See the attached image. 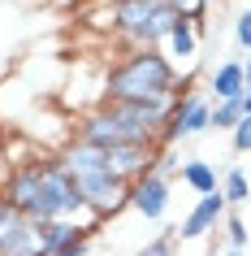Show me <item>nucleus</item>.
<instances>
[{
    "label": "nucleus",
    "mask_w": 251,
    "mask_h": 256,
    "mask_svg": "<svg viewBox=\"0 0 251 256\" xmlns=\"http://www.w3.org/2000/svg\"><path fill=\"white\" fill-rule=\"evenodd\" d=\"M4 200L13 204V213L30 217V222H82V226H104L100 217L87 208L78 196L74 178H69L61 156H30V161H13L9 174L0 178Z\"/></svg>",
    "instance_id": "1"
},
{
    "label": "nucleus",
    "mask_w": 251,
    "mask_h": 256,
    "mask_svg": "<svg viewBox=\"0 0 251 256\" xmlns=\"http://www.w3.org/2000/svg\"><path fill=\"white\" fill-rule=\"evenodd\" d=\"M195 78H182L169 52L160 48H134L104 74V100H178Z\"/></svg>",
    "instance_id": "2"
},
{
    "label": "nucleus",
    "mask_w": 251,
    "mask_h": 256,
    "mask_svg": "<svg viewBox=\"0 0 251 256\" xmlns=\"http://www.w3.org/2000/svg\"><path fill=\"white\" fill-rule=\"evenodd\" d=\"M56 156L65 161L78 196L87 200V208H91L100 222H113L121 208H130V182L117 178V170H113V161H108L104 148H91V144H82V139H69Z\"/></svg>",
    "instance_id": "3"
},
{
    "label": "nucleus",
    "mask_w": 251,
    "mask_h": 256,
    "mask_svg": "<svg viewBox=\"0 0 251 256\" xmlns=\"http://www.w3.org/2000/svg\"><path fill=\"white\" fill-rule=\"evenodd\" d=\"M204 130H212V100H208V92H195V82H191V87L178 92V100H173L169 118L160 126L156 148H178L182 139H195V135H204Z\"/></svg>",
    "instance_id": "4"
},
{
    "label": "nucleus",
    "mask_w": 251,
    "mask_h": 256,
    "mask_svg": "<svg viewBox=\"0 0 251 256\" xmlns=\"http://www.w3.org/2000/svg\"><path fill=\"white\" fill-rule=\"evenodd\" d=\"M225 213H230V204H225L221 191H212V196H199L191 204V213L182 217V226H178V239L191 243V239H208L217 230L225 226Z\"/></svg>",
    "instance_id": "5"
},
{
    "label": "nucleus",
    "mask_w": 251,
    "mask_h": 256,
    "mask_svg": "<svg viewBox=\"0 0 251 256\" xmlns=\"http://www.w3.org/2000/svg\"><path fill=\"white\" fill-rule=\"evenodd\" d=\"M130 208L143 222H160L169 213V178L165 174H143L130 182Z\"/></svg>",
    "instance_id": "6"
},
{
    "label": "nucleus",
    "mask_w": 251,
    "mask_h": 256,
    "mask_svg": "<svg viewBox=\"0 0 251 256\" xmlns=\"http://www.w3.org/2000/svg\"><path fill=\"white\" fill-rule=\"evenodd\" d=\"M156 144H121V148H108V161L117 170V178L134 182L143 174H156Z\"/></svg>",
    "instance_id": "7"
},
{
    "label": "nucleus",
    "mask_w": 251,
    "mask_h": 256,
    "mask_svg": "<svg viewBox=\"0 0 251 256\" xmlns=\"http://www.w3.org/2000/svg\"><path fill=\"white\" fill-rule=\"evenodd\" d=\"M0 256H43L39 234H35V222L22 213H13V222L0 230Z\"/></svg>",
    "instance_id": "8"
},
{
    "label": "nucleus",
    "mask_w": 251,
    "mask_h": 256,
    "mask_svg": "<svg viewBox=\"0 0 251 256\" xmlns=\"http://www.w3.org/2000/svg\"><path fill=\"white\" fill-rule=\"evenodd\" d=\"M243 92H247V74H243V61H238V56L221 61V66L208 74V100L212 104H217V100H243Z\"/></svg>",
    "instance_id": "9"
},
{
    "label": "nucleus",
    "mask_w": 251,
    "mask_h": 256,
    "mask_svg": "<svg viewBox=\"0 0 251 256\" xmlns=\"http://www.w3.org/2000/svg\"><path fill=\"white\" fill-rule=\"evenodd\" d=\"M178 178H182V182L195 191V196H212V191H221V178H217L212 161H204V156H191V161H182Z\"/></svg>",
    "instance_id": "10"
},
{
    "label": "nucleus",
    "mask_w": 251,
    "mask_h": 256,
    "mask_svg": "<svg viewBox=\"0 0 251 256\" xmlns=\"http://www.w3.org/2000/svg\"><path fill=\"white\" fill-rule=\"evenodd\" d=\"M165 48H169V61H173V66H178V61H191V56L199 52V35H195V22H191V18H178V26L169 30Z\"/></svg>",
    "instance_id": "11"
},
{
    "label": "nucleus",
    "mask_w": 251,
    "mask_h": 256,
    "mask_svg": "<svg viewBox=\"0 0 251 256\" xmlns=\"http://www.w3.org/2000/svg\"><path fill=\"white\" fill-rule=\"evenodd\" d=\"M82 222H35V234H39V248H43V256H52L61 243L78 230Z\"/></svg>",
    "instance_id": "12"
},
{
    "label": "nucleus",
    "mask_w": 251,
    "mask_h": 256,
    "mask_svg": "<svg viewBox=\"0 0 251 256\" xmlns=\"http://www.w3.org/2000/svg\"><path fill=\"white\" fill-rule=\"evenodd\" d=\"M221 196H225V204H230V208H238V204H251V182H247V174H243V165H230V170H225V178H221Z\"/></svg>",
    "instance_id": "13"
},
{
    "label": "nucleus",
    "mask_w": 251,
    "mask_h": 256,
    "mask_svg": "<svg viewBox=\"0 0 251 256\" xmlns=\"http://www.w3.org/2000/svg\"><path fill=\"white\" fill-rule=\"evenodd\" d=\"M95 234H100V226H78L52 256H87V252H91V243H95Z\"/></svg>",
    "instance_id": "14"
},
{
    "label": "nucleus",
    "mask_w": 251,
    "mask_h": 256,
    "mask_svg": "<svg viewBox=\"0 0 251 256\" xmlns=\"http://www.w3.org/2000/svg\"><path fill=\"white\" fill-rule=\"evenodd\" d=\"M243 118H247L243 113V100H217L212 104V130H234Z\"/></svg>",
    "instance_id": "15"
},
{
    "label": "nucleus",
    "mask_w": 251,
    "mask_h": 256,
    "mask_svg": "<svg viewBox=\"0 0 251 256\" xmlns=\"http://www.w3.org/2000/svg\"><path fill=\"white\" fill-rule=\"evenodd\" d=\"M221 230H225V243H230L234 252H247V248H251V230H247V222H243L234 208L225 213V226Z\"/></svg>",
    "instance_id": "16"
},
{
    "label": "nucleus",
    "mask_w": 251,
    "mask_h": 256,
    "mask_svg": "<svg viewBox=\"0 0 251 256\" xmlns=\"http://www.w3.org/2000/svg\"><path fill=\"white\" fill-rule=\"evenodd\" d=\"M134 256H178V226L165 230V234H156L152 243H143Z\"/></svg>",
    "instance_id": "17"
},
{
    "label": "nucleus",
    "mask_w": 251,
    "mask_h": 256,
    "mask_svg": "<svg viewBox=\"0 0 251 256\" xmlns=\"http://www.w3.org/2000/svg\"><path fill=\"white\" fill-rule=\"evenodd\" d=\"M230 148H234L238 156H247V152H251V113L238 122L234 130H230Z\"/></svg>",
    "instance_id": "18"
},
{
    "label": "nucleus",
    "mask_w": 251,
    "mask_h": 256,
    "mask_svg": "<svg viewBox=\"0 0 251 256\" xmlns=\"http://www.w3.org/2000/svg\"><path fill=\"white\" fill-rule=\"evenodd\" d=\"M234 44L243 52H251V9H243V14L234 18Z\"/></svg>",
    "instance_id": "19"
},
{
    "label": "nucleus",
    "mask_w": 251,
    "mask_h": 256,
    "mask_svg": "<svg viewBox=\"0 0 251 256\" xmlns=\"http://www.w3.org/2000/svg\"><path fill=\"white\" fill-rule=\"evenodd\" d=\"M173 9L182 18H191V22H199V18L208 14V0H173Z\"/></svg>",
    "instance_id": "20"
},
{
    "label": "nucleus",
    "mask_w": 251,
    "mask_h": 256,
    "mask_svg": "<svg viewBox=\"0 0 251 256\" xmlns=\"http://www.w3.org/2000/svg\"><path fill=\"white\" fill-rule=\"evenodd\" d=\"M243 113H251V82H247V92H243Z\"/></svg>",
    "instance_id": "21"
},
{
    "label": "nucleus",
    "mask_w": 251,
    "mask_h": 256,
    "mask_svg": "<svg viewBox=\"0 0 251 256\" xmlns=\"http://www.w3.org/2000/svg\"><path fill=\"white\" fill-rule=\"evenodd\" d=\"M243 74H247V82H251V56H247V61H243Z\"/></svg>",
    "instance_id": "22"
},
{
    "label": "nucleus",
    "mask_w": 251,
    "mask_h": 256,
    "mask_svg": "<svg viewBox=\"0 0 251 256\" xmlns=\"http://www.w3.org/2000/svg\"><path fill=\"white\" fill-rule=\"evenodd\" d=\"M221 256H247V252H234V248H225V252Z\"/></svg>",
    "instance_id": "23"
},
{
    "label": "nucleus",
    "mask_w": 251,
    "mask_h": 256,
    "mask_svg": "<svg viewBox=\"0 0 251 256\" xmlns=\"http://www.w3.org/2000/svg\"><path fill=\"white\" fill-rule=\"evenodd\" d=\"M247 256H251V248H247Z\"/></svg>",
    "instance_id": "24"
}]
</instances>
